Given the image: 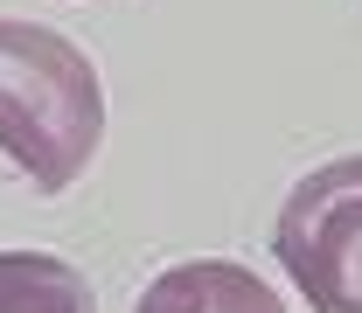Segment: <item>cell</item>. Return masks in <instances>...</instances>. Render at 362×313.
I'll list each match as a JSON object with an SVG mask.
<instances>
[{"instance_id":"277c9868","label":"cell","mask_w":362,"mask_h":313,"mask_svg":"<svg viewBox=\"0 0 362 313\" xmlns=\"http://www.w3.org/2000/svg\"><path fill=\"white\" fill-rule=\"evenodd\" d=\"M0 313H98L84 271L56 251H0Z\"/></svg>"},{"instance_id":"6da1fadb","label":"cell","mask_w":362,"mask_h":313,"mask_svg":"<svg viewBox=\"0 0 362 313\" xmlns=\"http://www.w3.org/2000/svg\"><path fill=\"white\" fill-rule=\"evenodd\" d=\"M105 139L98 63L42 21H0V160L42 195L84 181Z\"/></svg>"},{"instance_id":"3957f363","label":"cell","mask_w":362,"mask_h":313,"mask_svg":"<svg viewBox=\"0 0 362 313\" xmlns=\"http://www.w3.org/2000/svg\"><path fill=\"white\" fill-rule=\"evenodd\" d=\"M133 313H286V300L237 258H188L160 271Z\"/></svg>"},{"instance_id":"7a4b0ae2","label":"cell","mask_w":362,"mask_h":313,"mask_svg":"<svg viewBox=\"0 0 362 313\" xmlns=\"http://www.w3.org/2000/svg\"><path fill=\"white\" fill-rule=\"evenodd\" d=\"M272 251L314 313H362V153H341L286 188Z\"/></svg>"}]
</instances>
